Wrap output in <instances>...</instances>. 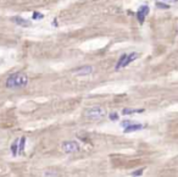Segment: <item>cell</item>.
Returning <instances> with one entry per match:
<instances>
[{
  "label": "cell",
  "mask_w": 178,
  "mask_h": 177,
  "mask_svg": "<svg viewBox=\"0 0 178 177\" xmlns=\"http://www.w3.org/2000/svg\"><path fill=\"white\" fill-rule=\"evenodd\" d=\"M28 84V76L23 72H15L7 77L5 86L7 89H21Z\"/></svg>",
  "instance_id": "obj_1"
},
{
  "label": "cell",
  "mask_w": 178,
  "mask_h": 177,
  "mask_svg": "<svg viewBox=\"0 0 178 177\" xmlns=\"http://www.w3.org/2000/svg\"><path fill=\"white\" fill-rule=\"evenodd\" d=\"M106 110L101 106H93L89 108L85 111V117L90 121H100L104 117H106Z\"/></svg>",
  "instance_id": "obj_2"
},
{
  "label": "cell",
  "mask_w": 178,
  "mask_h": 177,
  "mask_svg": "<svg viewBox=\"0 0 178 177\" xmlns=\"http://www.w3.org/2000/svg\"><path fill=\"white\" fill-rule=\"evenodd\" d=\"M138 56H139L138 53H131V54H123V55H121V58L118 59L116 66H115V70L118 71V70H121V69L128 66L129 64L133 62L135 59H138Z\"/></svg>",
  "instance_id": "obj_3"
},
{
  "label": "cell",
  "mask_w": 178,
  "mask_h": 177,
  "mask_svg": "<svg viewBox=\"0 0 178 177\" xmlns=\"http://www.w3.org/2000/svg\"><path fill=\"white\" fill-rule=\"evenodd\" d=\"M61 149L66 154H71V153H77L80 150V144L76 141H65L61 144Z\"/></svg>",
  "instance_id": "obj_4"
},
{
  "label": "cell",
  "mask_w": 178,
  "mask_h": 177,
  "mask_svg": "<svg viewBox=\"0 0 178 177\" xmlns=\"http://www.w3.org/2000/svg\"><path fill=\"white\" fill-rule=\"evenodd\" d=\"M149 11H150V9H149V6H148V5H142V6L139 7V9H138V11L135 12L137 20L139 21L140 25H142V23H144L145 17H147V16H148Z\"/></svg>",
  "instance_id": "obj_5"
},
{
  "label": "cell",
  "mask_w": 178,
  "mask_h": 177,
  "mask_svg": "<svg viewBox=\"0 0 178 177\" xmlns=\"http://www.w3.org/2000/svg\"><path fill=\"white\" fill-rule=\"evenodd\" d=\"M10 20H11V22H14V23H15V25L21 26V27H29V26L32 25V23H31L28 20L21 17V16H12V17H11Z\"/></svg>",
  "instance_id": "obj_6"
},
{
  "label": "cell",
  "mask_w": 178,
  "mask_h": 177,
  "mask_svg": "<svg viewBox=\"0 0 178 177\" xmlns=\"http://www.w3.org/2000/svg\"><path fill=\"white\" fill-rule=\"evenodd\" d=\"M93 70H94L93 66H82L73 70V74L77 76H87V75L93 74Z\"/></svg>",
  "instance_id": "obj_7"
},
{
  "label": "cell",
  "mask_w": 178,
  "mask_h": 177,
  "mask_svg": "<svg viewBox=\"0 0 178 177\" xmlns=\"http://www.w3.org/2000/svg\"><path fill=\"white\" fill-rule=\"evenodd\" d=\"M143 128H144V125L133 122L132 125H129L126 128H123V132L125 133H131V132H135V131H140V130H143Z\"/></svg>",
  "instance_id": "obj_8"
},
{
  "label": "cell",
  "mask_w": 178,
  "mask_h": 177,
  "mask_svg": "<svg viewBox=\"0 0 178 177\" xmlns=\"http://www.w3.org/2000/svg\"><path fill=\"white\" fill-rule=\"evenodd\" d=\"M25 148H26V137H21L19 141V155L25 154Z\"/></svg>",
  "instance_id": "obj_9"
},
{
  "label": "cell",
  "mask_w": 178,
  "mask_h": 177,
  "mask_svg": "<svg viewBox=\"0 0 178 177\" xmlns=\"http://www.w3.org/2000/svg\"><path fill=\"white\" fill-rule=\"evenodd\" d=\"M144 109H123L122 114L123 115H131V114H138V112H143Z\"/></svg>",
  "instance_id": "obj_10"
},
{
  "label": "cell",
  "mask_w": 178,
  "mask_h": 177,
  "mask_svg": "<svg viewBox=\"0 0 178 177\" xmlns=\"http://www.w3.org/2000/svg\"><path fill=\"white\" fill-rule=\"evenodd\" d=\"M11 153H12V155L14 156H16V155H17L19 154V139H16L12 144H11Z\"/></svg>",
  "instance_id": "obj_11"
},
{
  "label": "cell",
  "mask_w": 178,
  "mask_h": 177,
  "mask_svg": "<svg viewBox=\"0 0 178 177\" xmlns=\"http://www.w3.org/2000/svg\"><path fill=\"white\" fill-rule=\"evenodd\" d=\"M44 177H58V172L55 170H48L44 172Z\"/></svg>",
  "instance_id": "obj_12"
},
{
  "label": "cell",
  "mask_w": 178,
  "mask_h": 177,
  "mask_svg": "<svg viewBox=\"0 0 178 177\" xmlns=\"http://www.w3.org/2000/svg\"><path fill=\"white\" fill-rule=\"evenodd\" d=\"M32 19L33 20H42V19H44V15L38 12V11H34L33 15H32Z\"/></svg>",
  "instance_id": "obj_13"
},
{
  "label": "cell",
  "mask_w": 178,
  "mask_h": 177,
  "mask_svg": "<svg viewBox=\"0 0 178 177\" xmlns=\"http://www.w3.org/2000/svg\"><path fill=\"white\" fill-rule=\"evenodd\" d=\"M143 172H144V168H139V170L133 171L131 175H132V177H140L143 175Z\"/></svg>",
  "instance_id": "obj_14"
},
{
  "label": "cell",
  "mask_w": 178,
  "mask_h": 177,
  "mask_svg": "<svg viewBox=\"0 0 178 177\" xmlns=\"http://www.w3.org/2000/svg\"><path fill=\"white\" fill-rule=\"evenodd\" d=\"M109 118L111 120V121H117V120L120 118V116H118L117 112H111V114L109 115Z\"/></svg>",
  "instance_id": "obj_15"
},
{
  "label": "cell",
  "mask_w": 178,
  "mask_h": 177,
  "mask_svg": "<svg viewBox=\"0 0 178 177\" xmlns=\"http://www.w3.org/2000/svg\"><path fill=\"white\" fill-rule=\"evenodd\" d=\"M133 122L132 121H129V120H126V121H122V123H121V126H122L123 128H126L127 126H129V125H132Z\"/></svg>",
  "instance_id": "obj_16"
},
{
  "label": "cell",
  "mask_w": 178,
  "mask_h": 177,
  "mask_svg": "<svg viewBox=\"0 0 178 177\" xmlns=\"http://www.w3.org/2000/svg\"><path fill=\"white\" fill-rule=\"evenodd\" d=\"M156 6L157 7H160V9H168V5H165V4H162V3H156Z\"/></svg>",
  "instance_id": "obj_17"
},
{
  "label": "cell",
  "mask_w": 178,
  "mask_h": 177,
  "mask_svg": "<svg viewBox=\"0 0 178 177\" xmlns=\"http://www.w3.org/2000/svg\"><path fill=\"white\" fill-rule=\"evenodd\" d=\"M161 1H168V3H176L178 0H161Z\"/></svg>",
  "instance_id": "obj_18"
}]
</instances>
